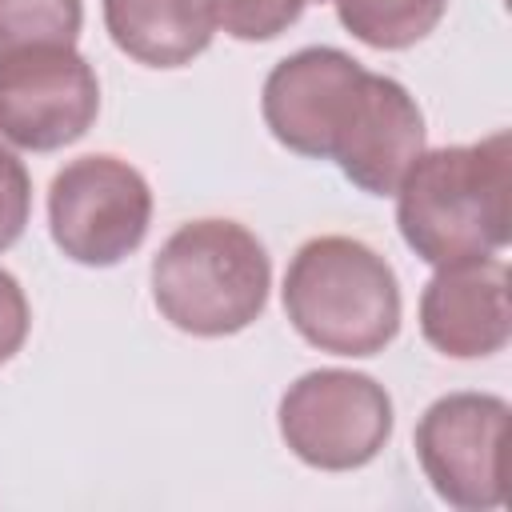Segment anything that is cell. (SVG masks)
Segmentation results:
<instances>
[{
  "mask_svg": "<svg viewBox=\"0 0 512 512\" xmlns=\"http://www.w3.org/2000/svg\"><path fill=\"white\" fill-rule=\"evenodd\" d=\"M284 316L320 352L376 356L400 332V280L356 236H312L284 272Z\"/></svg>",
  "mask_w": 512,
  "mask_h": 512,
  "instance_id": "2",
  "label": "cell"
},
{
  "mask_svg": "<svg viewBox=\"0 0 512 512\" xmlns=\"http://www.w3.org/2000/svg\"><path fill=\"white\" fill-rule=\"evenodd\" d=\"M84 0H0V56L28 48H72Z\"/></svg>",
  "mask_w": 512,
  "mask_h": 512,
  "instance_id": "13",
  "label": "cell"
},
{
  "mask_svg": "<svg viewBox=\"0 0 512 512\" xmlns=\"http://www.w3.org/2000/svg\"><path fill=\"white\" fill-rule=\"evenodd\" d=\"M28 328H32L28 296H24L20 280L8 268H0V364H8L24 348Z\"/></svg>",
  "mask_w": 512,
  "mask_h": 512,
  "instance_id": "16",
  "label": "cell"
},
{
  "mask_svg": "<svg viewBox=\"0 0 512 512\" xmlns=\"http://www.w3.org/2000/svg\"><path fill=\"white\" fill-rule=\"evenodd\" d=\"M420 336L452 360H484L512 340L508 264L472 256L440 264L420 292Z\"/></svg>",
  "mask_w": 512,
  "mask_h": 512,
  "instance_id": "9",
  "label": "cell"
},
{
  "mask_svg": "<svg viewBox=\"0 0 512 512\" xmlns=\"http://www.w3.org/2000/svg\"><path fill=\"white\" fill-rule=\"evenodd\" d=\"M100 116L96 68L76 48L0 56V140L24 152L76 144Z\"/></svg>",
  "mask_w": 512,
  "mask_h": 512,
  "instance_id": "7",
  "label": "cell"
},
{
  "mask_svg": "<svg viewBox=\"0 0 512 512\" xmlns=\"http://www.w3.org/2000/svg\"><path fill=\"white\" fill-rule=\"evenodd\" d=\"M272 260L260 236L236 220L180 224L152 256V300L188 336H236L264 316Z\"/></svg>",
  "mask_w": 512,
  "mask_h": 512,
  "instance_id": "3",
  "label": "cell"
},
{
  "mask_svg": "<svg viewBox=\"0 0 512 512\" xmlns=\"http://www.w3.org/2000/svg\"><path fill=\"white\" fill-rule=\"evenodd\" d=\"M308 0H204L212 28H220L232 40L264 44L288 32Z\"/></svg>",
  "mask_w": 512,
  "mask_h": 512,
  "instance_id": "14",
  "label": "cell"
},
{
  "mask_svg": "<svg viewBox=\"0 0 512 512\" xmlns=\"http://www.w3.org/2000/svg\"><path fill=\"white\" fill-rule=\"evenodd\" d=\"M148 224L152 188L140 168L120 156H76L48 184L52 244L84 268H112L132 256L144 244Z\"/></svg>",
  "mask_w": 512,
  "mask_h": 512,
  "instance_id": "5",
  "label": "cell"
},
{
  "mask_svg": "<svg viewBox=\"0 0 512 512\" xmlns=\"http://www.w3.org/2000/svg\"><path fill=\"white\" fill-rule=\"evenodd\" d=\"M112 44L148 68H184L212 44L204 0H104Z\"/></svg>",
  "mask_w": 512,
  "mask_h": 512,
  "instance_id": "11",
  "label": "cell"
},
{
  "mask_svg": "<svg viewBox=\"0 0 512 512\" xmlns=\"http://www.w3.org/2000/svg\"><path fill=\"white\" fill-rule=\"evenodd\" d=\"M276 424L288 452L308 468L352 472L392 440V396L368 372L316 368L288 384Z\"/></svg>",
  "mask_w": 512,
  "mask_h": 512,
  "instance_id": "4",
  "label": "cell"
},
{
  "mask_svg": "<svg viewBox=\"0 0 512 512\" xmlns=\"http://www.w3.org/2000/svg\"><path fill=\"white\" fill-rule=\"evenodd\" d=\"M364 72L356 56L332 44H308L284 56L260 88V116L276 144L308 160H332Z\"/></svg>",
  "mask_w": 512,
  "mask_h": 512,
  "instance_id": "8",
  "label": "cell"
},
{
  "mask_svg": "<svg viewBox=\"0 0 512 512\" xmlns=\"http://www.w3.org/2000/svg\"><path fill=\"white\" fill-rule=\"evenodd\" d=\"M420 152L424 112L412 92L392 76L364 72L332 148L344 180H352L368 196H392Z\"/></svg>",
  "mask_w": 512,
  "mask_h": 512,
  "instance_id": "10",
  "label": "cell"
},
{
  "mask_svg": "<svg viewBox=\"0 0 512 512\" xmlns=\"http://www.w3.org/2000/svg\"><path fill=\"white\" fill-rule=\"evenodd\" d=\"M32 216V176L24 160L0 144V252H8Z\"/></svg>",
  "mask_w": 512,
  "mask_h": 512,
  "instance_id": "15",
  "label": "cell"
},
{
  "mask_svg": "<svg viewBox=\"0 0 512 512\" xmlns=\"http://www.w3.org/2000/svg\"><path fill=\"white\" fill-rule=\"evenodd\" d=\"M392 196L396 228L424 264L496 256L512 240V136L424 148Z\"/></svg>",
  "mask_w": 512,
  "mask_h": 512,
  "instance_id": "1",
  "label": "cell"
},
{
  "mask_svg": "<svg viewBox=\"0 0 512 512\" xmlns=\"http://www.w3.org/2000/svg\"><path fill=\"white\" fill-rule=\"evenodd\" d=\"M340 24L368 48L400 52L420 44L448 12V0H332Z\"/></svg>",
  "mask_w": 512,
  "mask_h": 512,
  "instance_id": "12",
  "label": "cell"
},
{
  "mask_svg": "<svg viewBox=\"0 0 512 512\" xmlns=\"http://www.w3.org/2000/svg\"><path fill=\"white\" fill-rule=\"evenodd\" d=\"M508 400L492 392H448L424 408L412 444L432 492L460 512L500 508L508 496Z\"/></svg>",
  "mask_w": 512,
  "mask_h": 512,
  "instance_id": "6",
  "label": "cell"
}]
</instances>
